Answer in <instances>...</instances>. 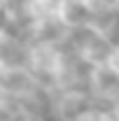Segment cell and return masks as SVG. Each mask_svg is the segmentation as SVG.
Instances as JSON below:
<instances>
[{
    "instance_id": "cell-6",
    "label": "cell",
    "mask_w": 119,
    "mask_h": 121,
    "mask_svg": "<svg viewBox=\"0 0 119 121\" xmlns=\"http://www.w3.org/2000/svg\"><path fill=\"white\" fill-rule=\"evenodd\" d=\"M96 7H110V9H119V0H93Z\"/></svg>"
},
{
    "instance_id": "cell-3",
    "label": "cell",
    "mask_w": 119,
    "mask_h": 121,
    "mask_svg": "<svg viewBox=\"0 0 119 121\" xmlns=\"http://www.w3.org/2000/svg\"><path fill=\"white\" fill-rule=\"evenodd\" d=\"M91 84H93V91L103 98H110L112 103L119 98V72L110 65H96L91 70Z\"/></svg>"
},
{
    "instance_id": "cell-7",
    "label": "cell",
    "mask_w": 119,
    "mask_h": 121,
    "mask_svg": "<svg viewBox=\"0 0 119 121\" xmlns=\"http://www.w3.org/2000/svg\"><path fill=\"white\" fill-rule=\"evenodd\" d=\"M101 121H119V117L110 109V112H101Z\"/></svg>"
},
{
    "instance_id": "cell-2",
    "label": "cell",
    "mask_w": 119,
    "mask_h": 121,
    "mask_svg": "<svg viewBox=\"0 0 119 121\" xmlns=\"http://www.w3.org/2000/svg\"><path fill=\"white\" fill-rule=\"evenodd\" d=\"M2 89L7 95H26L37 89V77L30 68H2Z\"/></svg>"
},
{
    "instance_id": "cell-1",
    "label": "cell",
    "mask_w": 119,
    "mask_h": 121,
    "mask_svg": "<svg viewBox=\"0 0 119 121\" xmlns=\"http://www.w3.org/2000/svg\"><path fill=\"white\" fill-rule=\"evenodd\" d=\"M96 12L93 0H61L59 5V19L68 28H84L89 26Z\"/></svg>"
},
{
    "instance_id": "cell-4",
    "label": "cell",
    "mask_w": 119,
    "mask_h": 121,
    "mask_svg": "<svg viewBox=\"0 0 119 121\" xmlns=\"http://www.w3.org/2000/svg\"><path fill=\"white\" fill-rule=\"evenodd\" d=\"M68 30L70 28L59 19V14L49 16V19H40V21H35V26H33L35 40L42 42V44H59V42H63V40L68 37Z\"/></svg>"
},
{
    "instance_id": "cell-5",
    "label": "cell",
    "mask_w": 119,
    "mask_h": 121,
    "mask_svg": "<svg viewBox=\"0 0 119 121\" xmlns=\"http://www.w3.org/2000/svg\"><path fill=\"white\" fill-rule=\"evenodd\" d=\"M84 105H87V100H84V95L79 93V91H68L63 98H61V117L65 121H77L87 109H84Z\"/></svg>"
}]
</instances>
